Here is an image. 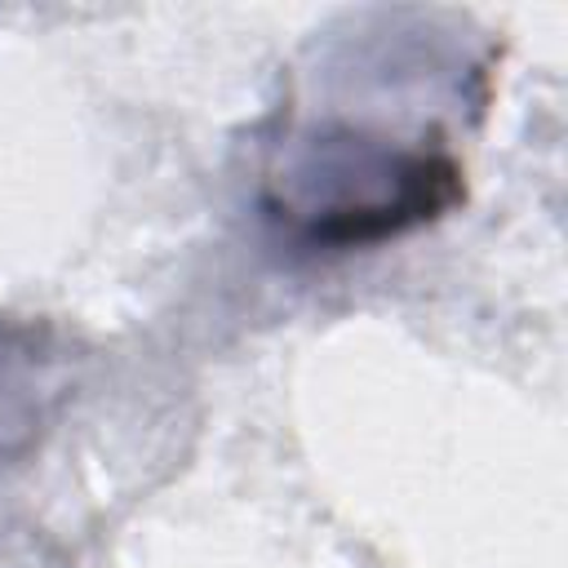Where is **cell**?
<instances>
[{"instance_id": "1", "label": "cell", "mask_w": 568, "mask_h": 568, "mask_svg": "<svg viewBox=\"0 0 568 568\" xmlns=\"http://www.w3.org/2000/svg\"><path fill=\"white\" fill-rule=\"evenodd\" d=\"M462 200L457 155L364 129H328L266 178L262 204L306 248H368L444 217Z\"/></svg>"}]
</instances>
